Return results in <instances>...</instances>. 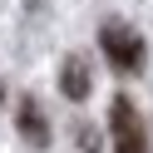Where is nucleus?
I'll return each mask as SVG.
<instances>
[{"mask_svg":"<svg viewBox=\"0 0 153 153\" xmlns=\"http://www.w3.org/2000/svg\"><path fill=\"white\" fill-rule=\"evenodd\" d=\"M20 133L35 143V148L50 143V123H45V114H40V104H35V99H20Z\"/></svg>","mask_w":153,"mask_h":153,"instance_id":"20e7f679","label":"nucleus"},{"mask_svg":"<svg viewBox=\"0 0 153 153\" xmlns=\"http://www.w3.org/2000/svg\"><path fill=\"white\" fill-rule=\"evenodd\" d=\"M59 89L69 94V99H89V59H84V54H69V59H64Z\"/></svg>","mask_w":153,"mask_h":153,"instance_id":"7ed1b4c3","label":"nucleus"},{"mask_svg":"<svg viewBox=\"0 0 153 153\" xmlns=\"http://www.w3.org/2000/svg\"><path fill=\"white\" fill-rule=\"evenodd\" d=\"M99 45H104V59H109L119 74H133L143 64V40H138V30L123 25V20H109V25H104V30H99Z\"/></svg>","mask_w":153,"mask_h":153,"instance_id":"f257e3e1","label":"nucleus"},{"mask_svg":"<svg viewBox=\"0 0 153 153\" xmlns=\"http://www.w3.org/2000/svg\"><path fill=\"white\" fill-rule=\"evenodd\" d=\"M109 133H114V153H148V138H143V119L128 99H114L109 109Z\"/></svg>","mask_w":153,"mask_h":153,"instance_id":"f03ea898","label":"nucleus"}]
</instances>
